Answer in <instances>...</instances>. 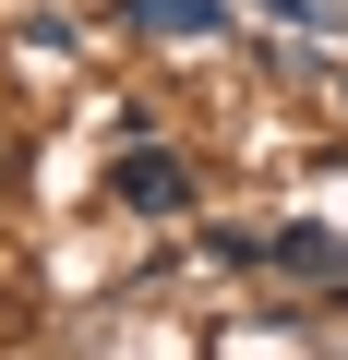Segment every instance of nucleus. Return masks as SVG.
<instances>
[{
    "label": "nucleus",
    "instance_id": "2",
    "mask_svg": "<svg viewBox=\"0 0 348 360\" xmlns=\"http://www.w3.org/2000/svg\"><path fill=\"white\" fill-rule=\"evenodd\" d=\"M120 193H132V205H181V168H156V156H132V168H120Z\"/></svg>",
    "mask_w": 348,
    "mask_h": 360
},
{
    "label": "nucleus",
    "instance_id": "1",
    "mask_svg": "<svg viewBox=\"0 0 348 360\" xmlns=\"http://www.w3.org/2000/svg\"><path fill=\"white\" fill-rule=\"evenodd\" d=\"M144 25H156V37H205V25H217V0H144Z\"/></svg>",
    "mask_w": 348,
    "mask_h": 360
}]
</instances>
